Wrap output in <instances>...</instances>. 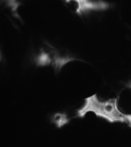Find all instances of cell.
Masks as SVG:
<instances>
[{
  "label": "cell",
  "mask_w": 131,
  "mask_h": 147,
  "mask_svg": "<svg viewBox=\"0 0 131 147\" xmlns=\"http://www.w3.org/2000/svg\"><path fill=\"white\" fill-rule=\"evenodd\" d=\"M66 3L74 12L80 16L90 11L106 10L109 7L107 3L102 1H92L87 0L66 1Z\"/></svg>",
  "instance_id": "cell-2"
},
{
  "label": "cell",
  "mask_w": 131,
  "mask_h": 147,
  "mask_svg": "<svg viewBox=\"0 0 131 147\" xmlns=\"http://www.w3.org/2000/svg\"><path fill=\"white\" fill-rule=\"evenodd\" d=\"M89 112L94 113L97 117L101 118L110 123L122 122L116 98L101 100L96 94L86 98L83 106L76 112V117L83 118Z\"/></svg>",
  "instance_id": "cell-1"
},
{
  "label": "cell",
  "mask_w": 131,
  "mask_h": 147,
  "mask_svg": "<svg viewBox=\"0 0 131 147\" xmlns=\"http://www.w3.org/2000/svg\"><path fill=\"white\" fill-rule=\"evenodd\" d=\"M47 45L46 49L51 59V65L56 71H59L66 64L77 60L70 55L61 53L49 44Z\"/></svg>",
  "instance_id": "cell-3"
},
{
  "label": "cell",
  "mask_w": 131,
  "mask_h": 147,
  "mask_svg": "<svg viewBox=\"0 0 131 147\" xmlns=\"http://www.w3.org/2000/svg\"><path fill=\"white\" fill-rule=\"evenodd\" d=\"M51 121L56 127L60 129L68 125L70 121V119L66 113L57 112L51 116Z\"/></svg>",
  "instance_id": "cell-4"
}]
</instances>
